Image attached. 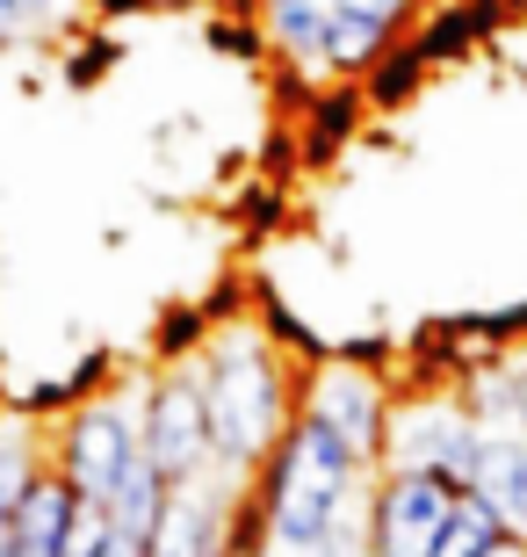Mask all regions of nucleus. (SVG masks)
<instances>
[{
	"instance_id": "4468645a",
	"label": "nucleus",
	"mask_w": 527,
	"mask_h": 557,
	"mask_svg": "<svg viewBox=\"0 0 527 557\" xmlns=\"http://www.w3.org/2000/svg\"><path fill=\"white\" fill-rule=\"evenodd\" d=\"M506 370H513V434H527V348L506 355Z\"/></svg>"
},
{
	"instance_id": "412c9836",
	"label": "nucleus",
	"mask_w": 527,
	"mask_h": 557,
	"mask_svg": "<svg viewBox=\"0 0 527 557\" xmlns=\"http://www.w3.org/2000/svg\"><path fill=\"white\" fill-rule=\"evenodd\" d=\"M0 428H8V406H0Z\"/></svg>"
},
{
	"instance_id": "20e7f679",
	"label": "nucleus",
	"mask_w": 527,
	"mask_h": 557,
	"mask_svg": "<svg viewBox=\"0 0 527 557\" xmlns=\"http://www.w3.org/2000/svg\"><path fill=\"white\" fill-rule=\"evenodd\" d=\"M138 434H145V463L181 493L203 485L210 456V398H203V362H160L138 384Z\"/></svg>"
},
{
	"instance_id": "0eeeda50",
	"label": "nucleus",
	"mask_w": 527,
	"mask_h": 557,
	"mask_svg": "<svg viewBox=\"0 0 527 557\" xmlns=\"http://www.w3.org/2000/svg\"><path fill=\"white\" fill-rule=\"evenodd\" d=\"M455 485L448 478H398L376 471V493L362 507V543L368 557H441L448 515H455Z\"/></svg>"
},
{
	"instance_id": "aec40b11",
	"label": "nucleus",
	"mask_w": 527,
	"mask_h": 557,
	"mask_svg": "<svg viewBox=\"0 0 527 557\" xmlns=\"http://www.w3.org/2000/svg\"><path fill=\"white\" fill-rule=\"evenodd\" d=\"M145 8H174V0H145Z\"/></svg>"
},
{
	"instance_id": "1a4fd4ad",
	"label": "nucleus",
	"mask_w": 527,
	"mask_h": 557,
	"mask_svg": "<svg viewBox=\"0 0 527 557\" xmlns=\"http://www.w3.org/2000/svg\"><path fill=\"white\" fill-rule=\"evenodd\" d=\"M469 485L506 515L513 536H527V434L513 428H485V442H477V471H469Z\"/></svg>"
},
{
	"instance_id": "ddd939ff",
	"label": "nucleus",
	"mask_w": 527,
	"mask_h": 557,
	"mask_svg": "<svg viewBox=\"0 0 527 557\" xmlns=\"http://www.w3.org/2000/svg\"><path fill=\"white\" fill-rule=\"evenodd\" d=\"M340 15H368V22H390V29H405L412 0H332Z\"/></svg>"
},
{
	"instance_id": "a211bd4d",
	"label": "nucleus",
	"mask_w": 527,
	"mask_h": 557,
	"mask_svg": "<svg viewBox=\"0 0 527 557\" xmlns=\"http://www.w3.org/2000/svg\"><path fill=\"white\" fill-rule=\"evenodd\" d=\"M0 557H22V543H15V515H0Z\"/></svg>"
},
{
	"instance_id": "f257e3e1",
	"label": "nucleus",
	"mask_w": 527,
	"mask_h": 557,
	"mask_svg": "<svg viewBox=\"0 0 527 557\" xmlns=\"http://www.w3.org/2000/svg\"><path fill=\"white\" fill-rule=\"evenodd\" d=\"M203 398H210V456L224 478H261L289 428H297V376L275 333L253 319H224L203 341Z\"/></svg>"
},
{
	"instance_id": "7ed1b4c3",
	"label": "nucleus",
	"mask_w": 527,
	"mask_h": 557,
	"mask_svg": "<svg viewBox=\"0 0 527 557\" xmlns=\"http://www.w3.org/2000/svg\"><path fill=\"white\" fill-rule=\"evenodd\" d=\"M145 434H138V392H102L73 406V413L51 428V471L87 499V507H109L116 485L138 471Z\"/></svg>"
},
{
	"instance_id": "423d86ee",
	"label": "nucleus",
	"mask_w": 527,
	"mask_h": 557,
	"mask_svg": "<svg viewBox=\"0 0 527 557\" xmlns=\"http://www.w3.org/2000/svg\"><path fill=\"white\" fill-rule=\"evenodd\" d=\"M477 413L469 398L448 384V392H419V398H398L390 413V442H384V463L376 471H398V478H448L455 493H469V471H477Z\"/></svg>"
},
{
	"instance_id": "9d476101",
	"label": "nucleus",
	"mask_w": 527,
	"mask_h": 557,
	"mask_svg": "<svg viewBox=\"0 0 527 557\" xmlns=\"http://www.w3.org/2000/svg\"><path fill=\"white\" fill-rule=\"evenodd\" d=\"M253 22L275 59H325V29H332V0H253Z\"/></svg>"
},
{
	"instance_id": "6ab92c4d",
	"label": "nucleus",
	"mask_w": 527,
	"mask_h": 557,
	"mask_svg": "<svg viewBox=\"0 0 527 557\" xmlns=\"http://www.w3.org/2000/svg\"><path fill=\"white\" fill-rule=\"evenodd\" d=\"M491 557H527V536H506V543H499Z\"/></svg>"
},
{
	"instance_id": "9b49d317",
	"label": "nucleus",
	"mask_w": 527,
	"mask_h": 557,
	"mask_svg": "<svg viewBox=\"0 0 527 557\" xmlns=\"http://www.w3.org/2000/svg\"><path fill=\"white\" fill-rule=\"evenodd\" d=\"M51 463V442L37 434V420H8L0 428V515H15V499L29 493V478Z\"/></svg>"
},
{
	"instance_id": "f8f14e48",
	"label": "nucleus",
	"mask_w": 527,
	"mask_h": 557,
	"mask_svg": "<svg viewBox=\"0 0 527 557\" xmlns=\"http://www.w3.org/2000/svg\"><path fill=\"white\" fill-rule=\"evenodd\" d=\"M513 529H506V515L491 507L477 485H469L463 499H455V515H448V536H441V557H491L499 543H506Z\"/></svg>"
},
{
	"instance_id": "f3484780",
	"label": "nucleus",
	"mask_w": 527,
	"mask_h": 557,
	"mask_svg": "<svg viewBox=\"0 0 527 557\" xmlns=\"http://www.w3.org/2000/svg\"><path fill=\"white\" fill-rule=\"evenodd\" d=\"M102 557H152V543H145V536H123V529H116V536H109V550Z\"/></svg>"
},
{
	"instance_id": "6e6552de",
	"label": "nucleus",
	"mask_w": 527,
	"mask_h": 557,
	"mask_svg": "<svg viewBox=\"0 0 527 557\" xmlns=\"http://www.w3.org/2000/svg\"><path fill=\"white\" fill-rule=\"evenodd\" d=\"M80 515H87V499L73 493L51 463H43V471L29 478V493L15 499V543H22V557H65V550H73Z\"/></svg>"
},
{
	"instance_id": "39448f33",
	"label": "nucleus",
	"mask_w": 527,
	"mask_h": 557,
	"mask_svg": "<svg viewBox=\"0 0 527 557\" xmlns=\"http://www.w3.org/2000/svg\"><path fill=\"white\" fill-rule=\"evenodd\" d=\"M297 413L318 420L325 434H340L347 449L376 471V463H384V442H390L398 392L384 384V370H376L368 355H318V362L297 376Z\"/></svg>"
},
{
	"instance_id": "2eb2a0df",
	"label": "nucleus",
	"mask_w": 527,
	"mask_h": 557,
	"mask_svg": "<svg viewBox=\"0 0 527 557\" xmlns=\"http://www.w3.org/2000/svg\"><path fill=\"white\" fill-rule=\"evenodd\" d=\"M22 37H37V22L22 15L15 0H0V44H22Z\"/></svg>"
},
{
	"instance_id": "f03ea898",
	"label": "nucleus",
	"mask_w": 527,
	"mask_h": 557,
	"mask_svg": "<svg viewBox=\"0 0 527 557\" xmlns=\"http://www.w3.org/2000/svg\"><path fill=\"white\" fill-rule=\"evenodd\" d=\"M362 478H376V471L347 449L340 434H325L318 420L297 413V428H289L283 442H275V456L261 463V493H253L267 550L275 557L347 550V499H354Z\"/></svg>"
},
{
	"instance_id": "dca6fc26",
	"label": "nucleus",
	"mask_w": 527,
	"mask_h": 557,
	"mask_svg": "<svg viewBox=\"0 0 527 557\" xmlns=\"http://www.w3.org/2000/svg\"><path fill=\"white\" fill-rule=\"evenodd\" d=\"M102 65H109V44H102V37H95V44H80V59H73V81H95Z\"/></svg>"
}]
</instances>
